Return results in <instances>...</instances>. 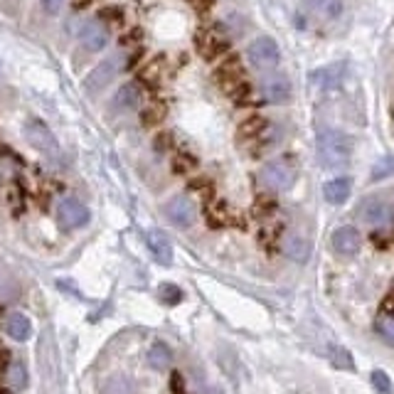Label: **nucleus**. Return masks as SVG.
<instances>
[{"label": "nucleus", "mask_w": 394, "mask_h": 394, "mask_svg": "<svg viewBox=\"0 0 394 394\" xmlns=\"http://www.w3.org/2000/svg\"><path fill=\"white\" fill-rule=\"evenodd\" d=\"M291 97V84H288L286 77L276 74V77H269L261 82V99L269 104H283Z\"/></svg>", "instance_id": "obj_12"}, {"label": "nucleus", "mask_w": 394, "mask_h": 394, "mask_svg": "<svg viewBox=\"0 0 394 394\" xmlns=\"http://www.w3.org/2000/svg\"><path fill=\"white\" fill-rule=\"evenodd\" d=\"M0 394H5V387H0Z\"/></svg>", "instance_id": "obj_40"}, {"label": "nucleus", "mask_w": 394, "mask_h": 394, "mask_svg": "<svg viewBox=\"0 0 394 394\" xmlns=\"http://www.w3.org/2000/svg\"><path fill=\"white\" fill-rule=\"evenodd\" d=\"M318 161L323 168H343L347 166L352 156V146L347 141L345 133L335 131V128H323L318 133Z\"/></svg>", "instance_id": "obj_1"}, {"label": "nucleus", "mask_w": 394, "mask_h": 394, "mask_svg": "<svg viewBox=\"0 0 394 394\" xmlns=\"http://www.w3.org/2000/svg\"><path fill=\"white\" fill-rule=\"evenodd\" d=\"M261 180L269 190H288L296 180V166L286 158H278V161H271L266 168L261 171Z\"/></svg>", "instance_id": "obj_3"}, {"label": "nucleus", "mask_w": 394, "mask_h": 394, "mask_svg": "<svg viewBox=\"0 0 394 394\" xmlns=\"http://www.w3.org/2000/svg\"><path fill=\"white\" fill-rule=\"evenodd\" d=\"M62 5H64V0H42V8L47 10L49 15H57L59 10H62Z\"/></svg>", "instance_id": "obj_35"}, {"label": "nucleus", "mask_w": 394, "mask_h": 394, "mask_svg": "<svg viewBox=\"0 0 394 394\" xmlns=\"http://www.w3.org/2000/svg\"><path fill=\"white\" fill-rule=\"evenodd\" d=\"M217 82L222 84V82H229V79H237V77H244V72H242V62H239V57H227L224 59L222 64L217 67Z\"/></svg>", "instance_id": "obj_22"}, {"label": "nucleus", "mask_w": 394, "mask_h": 394, "mask_svg": "<svg viewBox=\"0 0 394 394\" xmlns=\"http://www.w3.org/2000/svg\"><path fill=\"white\" fill-rule=\"evenodd\" d=\"M283 252H286V257H291L293 261L303 264L311 257V242L303 239L301 234H288L286 242H283Z\"/></svg>", "instance_id": "obj_16"}, {"label": "nucleus", "mask_w": 394, "mask_h": 394, "mask_svg": "<svg viewBox=\"0 0 394 394\" xmlns=\"http://www.w3.org/2000/svg\"><path fill=\"white\" fill-rule=\"evenodd\" d=\"M5 385L15 392L27 387V370H25L23 362H13V365H8V370H5Z\"/></svg>", "instance_id": "obj_21"}, {"label": "nucleus", "mask_w": 394, "mask_h": 394, "mask_svg": "<svg viewBox=\"0 0 394 394\" xmlns=\"http://www.w3.org/2000/svg\"><path fill=\"white\" fill-rule=\"evenodd\" d=\"M166 214L176 227H190L197 219V207L187 195H178L166 204Z\"/></svg>", "instance_id": "obj_8"}, {"label": "nucleus", "mask_w": 394, "mask_h": 394, "mask_svg": "<svg viewBox=\"0 0 394 394\" xmlns=\"http://www.w3.org/2000/svg\"><path fill=\"white\" fill-rule=\"evenodd\" d=\"M343 77H345V67H343V62H338V64H328V67H321V69H313V72L308 74V82L318 89H335L343 84Z\"/></svg>", "instance_id": "obj_10"}, {"label": "nucleus", "mask_w": 394, "mask_h": 394, "mask_svg": "<svg viewBox=\"0 0 394 394\" xmlns=\"http://www.w3.org/2000/svg\"><path fill=\"white\" fill-rule=\"evenodd\" d=\"M141 101H143V89H141V84H138V82L123 84V87L116 92V97H113V106L126 109V111H128V109H136Z\"/></svg>", "instance_id": "obj_15"}, {"label": "nucleus", "mask_w": 394, "mask_h": 394, "mask_svg": "<svg viewBox=\"0 0 394 394\" xmlns=\"http://www.w3.org/2000/svg\"><path fill=\"white\" fill-rule=\"evenodd\" d=\"M161 72H163V57H156L153 62L146 64V69L141 72V79L148 84H156L158 77H161Z\"/></svg>", "instance_id": "obj_29"}, {"label": "nucleus", "mask_w": 394, "mask_h": 394, "mask_svg": "<svg viewBox=\"0 0 394 394\" xmlns=\"http://www.w3.org/2000/svg\"><path fill=\"white\" fill-rule=\"evenodd\" d=\"M5 333L18 343L30 340V335H32V321L25 313H10L5 318Z\"/></svg>", "instance_id": "obj_14"}, {"label": "nucleus", "mask_w": 394, "mask_h": 394, "mask_svg": "<svg viewBox=\"0 0 394 394\" xmlns=\"http://www.w3.org/2000/svg\"><path fill=\"white\" fill-rule=\"evenodd\" d=\"M197 3H199V5H197L199 10H207V8H212L214 0H197Z\"/></svg>", "instance_id": "obj_39"}, {"label": "nucleus", "mask_w": 394, "mask_h": 394, "mask_svg": "<svg viewBox=\"0 0 394 394\" xmlns=\"http://www.w3.org/2000/svg\"><path fill=\"white\" fill-rule=\"evenodd\" d=\"M333 249H335L340 257H355L362 247V237L355 227H338L333 232Z\"/></svg>", "instance_id": "obj_9"}, {"label": "nucleus", "mask_w": 394, "mask_h": 394, "mask_svg": "<svg viewBox=\"0 0 394 394\" xmlns=\"http://www.w3.org/2000/svg\"><path fill=\"white\" fill-rule=\"evenodd\" d=\"M109 42V30L106 25H101L99 20H94V23H87V27L82 30V44L87 49H92V52H99V49H104Z\"/></svg>", "instance_id": "obj_13"}, {"label": "nucleus", "mask_w": 394, "mask_h": 394, "mask_svg": "<svg viewBox=\"0 0 394 394\" xmlns=\"http://www.w3.org/2000/svg\"><path fill=\"white\" fill-rule=\"evenodd\" d=\"M146 244H148V252L153 254V259H156L158 264H163V266L173 264V244L161 229L146 232Z\"/></svg>", "instance_id": "obj_11"}, {"label": "nucleus", "mask_w": 394, "mask_h": 394, "mask_svg": "<svg viewBox=\"0 0 394 394\" xmlns=\"http://www.w3.org/2000/svg\"><path fill=\"white\" fill-rule=\"evenodd\" d=\"M171 141H173L171 133H161V136L156 138V148L158 151H168V148H171Z\"/></svg>", "instance_id": "obj_38"}, {"label": "nucleus", "mask_w": 394, "mask_h": 394, "mask_svg": "<svg viewBox=\"0 0 394 394\" xmlns=\"http://www.w3.org/2000/svg\"><path fill=\"white\" fill-rule=\"evenodd\" d=\"M247 59L254 69L259 72H266V69H273L281 59V52H278V44L273 42L271 37H259L249 44L247 49Z\"/></svg>", "instance_id": "obj_2"}, {"label": "nucleus", "mask_w": 394, "mask_h": 394, "mask_svg": "<svg viewBox=\"0 0 394 394\" xmlns=\"http://www.w3.org/2000/svg\"><path fill=\"white\" fill-rule=\"evenodd\" d=\"M372 385H375V390L380 394H392V380L387 377V372L382 370L372 372Z\"/></svg>", "instance_id": "obj_31"}, {"label": "nucleus", "mask_w": 394, "mask_h": 394, "mask_svg": "<svg viewBox=\"0 0 394 394\" xmlns=\"http://www.w3.org/2000/svg\"><path fill=\"white\" fill-rule=\"evenodd\" d=\"M377 331H380V335L385 338L390 345H394V318L387 316L385 321H380V326H377Z\"/></svg>", "instance_id": "obj_33"}, {"label": "nucleus", "mask_w": 394, "mask_h": 394, "mask_svg": "<svg viewBox=\"0 0 394 394\" xmlns=\"http://www.w3.org/2000/svg\"><path fill=\"white\" fill-rule=\"evenodd\" d=\"M171 387H173V392H176V394H183V392H185V382H183L180 372H173V377H171Z\"/></svg>", "instance_id": "obj_37"}, {"label": "nucleus", "mask_w": 394, "mask_h": 394, "mask_svg": "<svg viewBox=\"0 0 394 394\" xmlns=\"http://www.w3.org/2000/svg\"><path fill=\"white\" fill-rule=\"evenodd\" d=\"M331 362L333 365L338 367V370H350V372H355V360H352V355L350 352L345 350V347H331Z\"/></svg>", "instance_id": "obj_24"}, {"label": "nucleus", "mask_w": 394, "mask_h": 394, "mask_svg": "<svg viewBox=\"0 0 394 394\" xmlns=\"http://www.w3.org/2000/svg\"><path fill=\"white\" fill-rule=\"evenodd\" d=\"M161 298L166 303H171V306H176V303H180L183 293H180V288L173 286V283H163V286H161Z\"/></svg>", "instance_id": "obj_32"}, {"label": "nucleus", "mask_w": 394, "mask_h": 394, "mask_svg": "<svg viewBox=\"0 0 394 394\" xmlns=\"http://www.w3.org/2000/svg\"><path fill=\"white\" fill-rule=\"evenodd\" d=\"M362 217H365L370 224H377V227H380V224H387L390 219H394V209L390 207V204L380 202V199H372V202H367Z\"/></svg>", "instance_id": "obj_18"}, {"label": "nucleus", "mask_w": 394, "mask_h": 394, "mask_svg": "<svg viewBox=\"0 0 394 394\" xmlns=\"http://www.w3.org/2000/svg\"><path fill=\"white\" fill-rule=\"evenodd\" d=\"M195 166H197L195 158L187 156V153H183V156H178V158H176V166H173V168H176V173H190Z\"/></svg>", "instance_id": "obj_34"}, {"label": "nucleus", "mask_w": 394, "mask_h": 394, "mask_svg": "<svg viewBox=\"0 0 394 394\" xmlns=\"http://www.w3.org/2000/svg\"><path fill=\"white\" fill-rule=\"evenodd\" d=\"M163 118H166V106L163 104H151V106L141 111L143 126H158V123H163Z\"/></svg>", "instance_id": "obj_25"}, {"label": "nucleus", "mask_w": 394, "mask_h": 394, "mask_svg": "<svg viewBox=\"0 0 394 394\" xmlns=\"http://www.w3.org/2000/svg\"><path fill=\"white\" fill-rule=\"evenodd\" d=\"M269 121L264 116H249L247 121L239 123V138L242 141H257V138H261V133L266 131Z\"/></svg>", "instance_id": "obj_19"}, {"label": "nucleus", "mask_w": 394, "mask_h": 394, "mask_svg": "<svg viewBox=\"0 0 394 394\" xmlns=\"http://www.w3.org/2000/svg\"><path fill=\"white\" fill-rule=\"evenodd\" d=\"M392 173H394V158L385 156L375 163V168H372V180H382V178L392 176Z\"/></svg>", "instance_id": "obj_28"}, {"label": "nucleus", "mask_w": 394, "mask_h": 394, "mask_svg": "<svg viewBox=\"0 0 394 394\" xmlns=\"http://www.w3.org/2000/svg\"><path fill=\"white\" fill-rule=\"evenodd\" d=\"M207 222L212 224V227H222V224L229 222V209L224 202H214L207 207Z\"/></svg>", "instance_id": "obj_26"}, {"label": "nucleus", "mask_w": 394, "mask_h": 394, "mask_svg": "<svg viewBox=\"0 0 394 394\" xmlns=\"http://www.w3.org/2000/svg\"><path fill=\"white\" fill-rule=\"evenodd\" d=\"M25 138H27V143L35 148V151L44 153V156H57L59 153V146H57V138H54V133L49 131L47 126H44L42 121H27L25 123Z\"/></svg>", "instance_id": "obj_4"}, {"label": "nucleus", "mask_w": 394, "mask_h": 394, "mask_svg": "<svg viewBox=\"0 0 394 394\" xmlns=\"http://www.w3.org/2000/svg\"><path fill=\"white\" fill-rule=\"evenodd\" d=\"M57 219L64 229H79L89 222V209L84 207L79 199L64 197L62 202L57 204Z\"/></svg>", "instance_id": "obj_5"}, {"label": "nucleus", "mask_w": 394, "mask_h": 394, "mask_svg": "<svg viewBox=\"0 0 394 394\" xmlns=\"http://www.w3.org/2000/svg\"><path fill=\"white\" fill-rule=\"evenodd\" d=\"M171 362H173V352L166 343H156V345L148 350V365H151L153 370H166V367H171Z\"/></svg>", "instance_id": "obj_20"}, {"label": "nucleus", "mask_w": 394, "mask_h": 394, "mask_svg": "<svg viewBox=\"0 0 394 394\" xmlns=\"http://www.w3.org/2000/svg\"><path fill=\"white\" fill-rule=\"evenodd\" d=\"M273 209H276V202L269 195L257 197V202H254V214L257 217H269V214H273Z\"/></svg>", "instance_id": "obj_30"}, {"label": "nucleus", "mask_w": 394, "mask_h": 394, "mask_svg": "<svg viewBox=\"0 0 394 394\" xmlns=\"http://www.w3.org/2000/svg\"><path fill=\"white\" fill-rule=\"evenodd\" d=\"M382 313L385 316H394V288L385 296V301H382Z\"/></svg>", "instance_id": "obj_36"}, {"label": "nucleus", "mask_w": 394, "mask_h": 394, "mask_svg": "<svg viewBox=\"0 0 394 394\" xmlns=\"http://www.w3.org/2000/svg\"><path fill=\"white\" fill-rule=\"evenodd\" d=\"M306 3L311 5L316 13H321L323 18H338V15L343 13V8H345L343 0H306Z\"/></svg>", "instance_id": "obj_23"}, {"label": "nucleus", "mask_w": 394, "mask_h": 394, "mask_svg": "<svg viewBox=\"0 0 394 394\" xmlns=\"http://www.w3.org/2000/svg\"><path fill=\"white\" fill-rule=\"evenodd\" d=\"M104 394H131V382L121 375L109 377L106 385H104Z\"/></svg>", "instance_id": "obj_27"}, {"label": "nucleus", "mask_w": 394, "mask_h": 394, "mask_svg": "<svg viewBox=\"0 0 394 394\" xmlns=\"http://www.w3.org/2000/svg\"><path fill=\"white\" fill-rule=\"evenodd\" d=\"M118 69H121V57H106L101 64H97V67L92 69V74H89L87 79H84V87L89 89V92H99V89H104L106 84L113 82V77L118 74Z\"/></svg>", "instance_id": "obj_6"}, {"label": "nucleus", "mask_w": 394, "mask_h": 394, "mask_svg": "<svg viewBox=\"0 0 394 394\" xmlns=\"http://www.w3.org/2000/svg\"><path fill=\"white\" fill-rule=\"evenodd\" d=\"M352 183L350 178H335V180H328L326 187H323V195L331 204H343L347 197H350Z\"/></svg>", "instance_id": "obj_17"}, {"label": "nucleus", "mask_w": 394, "mask_h": 394, "mask_svg": "<svg viewBox=\"0 0 394 394\" xmlns=\"http://www.w3.org/2000/svg\"><path fill=\"white\" fill-rule=\"evenodd\" d=\"M197 52L202 54L207 62H212V59H217L219 54L227 52V39L222 37V32H219L217 27H202L197 32Z\"/></svg>", "instance_id": "obj_7"}]
</instances>
